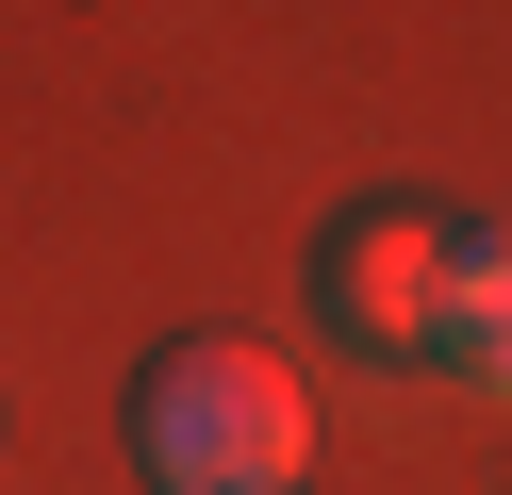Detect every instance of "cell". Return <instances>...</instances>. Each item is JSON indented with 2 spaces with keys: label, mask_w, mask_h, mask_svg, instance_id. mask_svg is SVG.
I'll use <instances>...</instances> for the list:
<instances>
[{
  "label": "cell",
  "mask_w": 512,
  "mask_h": 495,
  "mask_svg": "<svg viewBox=\"0 0 512 495\" xmlns=\"http://www.w3.org/2000/svg\"><path fill=\"white\" fill-rule=\"evenodd\" d=\"M281 495H298V479H281Z\"/></svg>",
  "instance_id": "4"
},
{
  "label": "cell",
  "mask_w": 512,
  "mask_h": 495,
  "mask_svg": "<svg viewBox=\"0 0 512 495\" xmlns=\"http://www.w3.org/2000/svg\"><path fill=\"white\" fill-rule=\"evenodd\" d=\"M430 380L512 396V215H446V281H430Z\"/></svg>",
  "instance_id": "3"
},
{
  "label": "cell",
  "mask_w": 512,
  "mask_h": 495,
  "mask_svg": "<svg viewBox=\"0 0 512 495\" xmlns=\"http://www.w3.org/2000/svg\"><path fill=\"white\" fill-rule=\"evenodd\" d=\"M314 462V396L265 330H166L133 363V479L149 495H281Z\"/></svg>",
  "instance_id": "1"
},
{
  "label": "cell",
  "mask_w": 512,
  "mask_h": 495,
  "mask_svg": "<svg viewBox=\"0 0 512 495\" xmlns=\"http://www.w3.org/2000/svg\"><path fill=\"white\" fill-rule=\"evenodd\" d=\"M430 281H446V198H347L314 231V330L364 363L430 347Z\"/></svg>",
  "instance_id": "2"
}]
</instances>
